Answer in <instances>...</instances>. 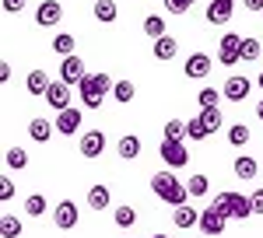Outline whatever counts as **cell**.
I'll return each mask as SVG.
<instances>
[{"label":"cell","instance_id":"27","mask_svg":"<svg viewBox=\"0 0 263 238\" xmlns=\"http://www.w3.org/2000/svg\"><path fill=\"white\" fill-rule=\"evenodd\" d=\"M49 210V203H46V196H39V193H32V196L25 200V214H32V217H42Z\"/></svg>","mask_w":263,"mask_h":238},{"label":"cell","instance_id":"22","mask_svg":"<svg viewBox=\"0 0 263 238\" xmlns=\"http://www.w3.org/2000/svg\"><path fill=\"white\" fill-rule=\"evenodd\" d=\"M49 84H53V81L46 77L42 70H32V74H28V81H25L28 95H46V91H49Z\"/></svg>","mask_w":263,"mask_h":238},{"label":"cell","instance_id":"10","mask_svg":"<svg viewBox=\"0 0 263 238\" xmlns=\"http://www.w3.org/2000/svg\"><path fill=\"white\" fill-rule=\"evenodd\" d=\"M81 109H70V105H67V109H60V112H57V133H63V137H70V133H78V130H81Z\"/></svg>","mask_w":263,"mask_h":238},{"label":"cell","instance_id":"3","mask_svg":"<svg viewBox=\"0 0 263 238\" xmlns=\"http://www.w3.org/2000/svg\"><path fill=\"white\" fill-rule=\"evenodd\" d=\"M218 210H221L224 217H232V221H246V217H253V200L242 196V193H218V196L211 200Z\"/></svg>","mask_w":263,"mask_h":238},{"label":"cell","instance_id":"19","mask_svg":"<svg viewBox=\"0 0 263 238\" xmlns=\"http://www.w3.org/2000/svg\"><path fill=\"white\" fill-rule=\"evenodd\" d=\"M109 200H112L109 186H91V189H88V207H91V210H105Z\"/></svg>","mask_w":263,"mask_h":238},{"label":"cell","instance_id":"21","mask_svg":"<svg viewBox=\"0 0 263 238\" xmlns=\"http://www.w3.org/2000/svg\"><path fill=\"white\" fill-rule=\"evenodd\" d=\"M116 14H120L116 0H95V18H99L102 25H112V21H116Z\"/></svg>","mask_w":263,"mask_h":238},{"label":"cell","instance_id":"34","mask_svg":"<svg viewBox=\"0 0 263 238\" xmlns=\"http://www.w3.org/2000/svg\"><path fill=\"white\" fill-rule=\"evenodd\" d=\"M165 137L168 140H186V123H182V119H168V123H165Z\"/></svg>","mask_w":263,"mask_h":238},{"label":"cell","instance_id":"18","mask_svg":"<svg viewBox=\"0 0 263 238\" xmlns=\"http://www.w3.org/2000/svg\"><path fill=\"white\" fill-rule=\"evenodd\" d=\"M116 151H120L123 161H134L137 154H141V137H134V133H126V137H120V144H116Z\"/></svg>","mask_w":263,"mask_h":238},{"label":"cell","instance_id":"1","mask_svg":"<svg viewBox=\"0 0 263 238\" xmlns=\"http://www.w3.org/2000/svg\"><path fill=\"white\" fill-rule=\"evenodd\" d=\"M151 189H155V196L165 200L168 207H179V203H186V196H190V186H182L179 179H176V168L155 172V179H151Z\"/></svg>","mask_w":263,"mask_h":238},{"label":"cell","instance_id":"20","mask_svg":"<svg viewBox=\"0 0 263 238\" xmlns=\"http://www.w3.org/2000/svg\"><path fill=\"white\" fill-rule=\"evenodd\" d=\"M176 53H179V42L172 39V35L155 39V56H158V60H176Z\"/></svg>","mask_w":263,"mask_h":238},{"label":"cell","instance_id":"33","mask_svg":"<svg viewBox=\"0 0 263 238\" xmlns=\"http://www.w3.org/2000/svg\"><path fill=\"white\" fill-rule=\"evenodd\" d=\"M221 98H224V91H218V88H203L200 95H197V102H200V109H211V105H218Z\"/></svg>","mask_w":263,"mask_h":238},{"label":"cell","instance_id":"24","mask_svg":"<svg viewBox=\"0 0 263 238\" xmlns=\"http://www.w3.org/2000/svg\"><path fill=\"white\" fill-rule=\"evenodd\" d=\"M207 137H211V130H207V123L200 116H193L186 123V140H207Z\"/></svg>","mask_w":263,"mask_h":238},{"label":"cell","instance_id":"2","mask_svg":"<svg viewBox=\"0 0 263 238\" xmlns=\"http://www.w3.org/2000/svg\"><path fill=\"white\" fill-rule=\"evenodd\" d=\"M112 88H116V81L109 74H84V81L78 84V95H81L84 109H99Z\"/></svg>","mask_w":263,"mask_h":238},{"label":"cell","instance_id":"47","mask_svg":"<svg viewBox=\"0 0 263 238\" xmlns=\"http://www.w3.org/2000/svg\"><path fill=\"white\" fill-rule=\"evenodd\" d=\"M126 238H130V235H126Z\"/></svg>","mask_w":263,"mask_h":238},{"label":"cell","instance_id":"36","mask_svg":"<svg viewBox=\"0 0 263 238\" xmlns=\"http://www.w3.org/2000/svg\"><path fill=\"white\" fill-rule=\"evenodd\" d=\"M4 161H7V168H25V165H28V154H25L21 147H11V151L4 154Z\"/></svg>","mask_w":263,"mask_h":238},{"label":"cell","instance_id":"4","mask_svg":"<svg viewBox=\"0 0 263 238\" xmlns=\"http://www.w3.org/2000/svg\"><path fill=\"white\" fill-rule=\"evenodd\" d=\"M239 60H242V39L235 32H224L221 42H218V63L221 67H235Z\"/></svg>","mask_w":263,"mask_h":238},{"label":"cell","instance_id":"35","mask_svg":"<svg viewBox=\"0 0 263 238\" xmlns=\"http://www.w3.org/2000/svg\"><path fill=\"white\" fill-rule=\"evenodd\" d=\"M134 221H137V210H134V207H126V203L116 207V224H120V228H134Z\"/></svg>","mask_w":263,"mask_h":238},{"label":"cell","instance_id":"7","mask_svg":"<svg viewBox=\"0 0 263 238\" xmlns=\"http://www.w3.org/2000/svg\"><path fill=\"white\" fill-rule=\"evenodd\" d=\"M224 224H228V217H224L221 210H218V207L211 203L207 210H200V224H197V228H200L203 235L211 238V235H221V231H224Z\"/></svg>","mask_w":263,"mask_h":238},{"label":"cell","instance_id":"12","mask_svg":"<svg viewBox=\"0 0 263 238\" xmlns=\"http://www.w3.org/2000/svg\"><path fill=\"white\" fill-rule=\"evenodd\" d=\"M42 98H46L53 109H57V112H60V109H67V105H70V84H67V81H53V84H49V91H46Z\"/></svg>","mask_w":263,"mask_h":238},{"label":"cell","instance_id":"11","mask_svg":"<svg viewBox=\"0 0 263 238\" xmlns=\"http://www.w3.org/2000/svg\"><path fill=\"white\" fill-rule=\"evenodd\" d=\"M221 91H224V98H228V102H242L246 95L253 91V81L242 77V74H232V77L224 81V88H221Z\"/></svg>","mask_w":263,"mask_h":238},{"label":"cell","instance_id":"31","mask_svg":"<svg viewBox=\"0 0 263 238\" xmlns=\"http://www.w3.org/2000/svg\"><path fill=\"white\" fill-rule=\"evenodd\" d=\"M260 56H263V42L246 35V39H242V60H249V63H253V60H260Z\"/></svg>","mask_w":263,"mask_h":238},{"label":"cell","instance_id":"44","mask_svg":"<svg viewBox=\"0 0 263 238\" xmlns=\"http://www.w3.org/2000/svg\"><path fill=\"white\" fill-rule=\"evenodd\" d=\"M256 116H260V123H263V98L256 102Z\"/></svg>","mask_w":263,"mask_h":238},{"label":"cell","instance_id":"5","mask_svg":"<svg viewBox=\"0 0 263 238\" xmlns=\"http://www.w3.org/2000/svg\"><path fill=\"white\" fill-rule=\"evenodd\" d=\"M158 154L165 158V165H168V168H182V165L190 161V151H186V144H182V140H168V137L162 140Z\"/></svg>","mask_w":263,"mask_h":238},{"label":"cell","instance_id":"16","mask_svg":"<svg viewBox=\"0 0 263 238\" xmlns=\"http://www.w3.org/2000/svg\"><path fill=\"white\" fill-rule=\"evenodd\" d=\"M211 74V56L207 53H193V56L186 60V77H193V81H200Z\"/></svg>","mask_w":263,"mask_h":238},{"label":"cell","instance_id":"25","mask_svg":"<svg viewBox=\"0 0 263 238\" xmlns=\"http://www.w3.org/2000/svg\"><path fill=\"white\" fill-rule=\"evenodd\" d=\"M200 119L207 123V130H211V133L224 126V116H221V109H218V105H211V109H200Z\"/></svg>","mask_w":263,"mask_h":238},{"label":"cell","instance_id":"17","mask_svg":"<svg viewBox=\"0 0 263 238\" xmlns=\"http://www.w3.org/2000/svg\"><path fill=\"white\" fill-rule=\"evenodd\" d=\"M53 130H57V123H49V119H42V116H35L28 123V137L35 140V144H46V140L53 137Z\"/></svg>","mask_w":263,"mask_h":238},{"label":"cell","instance_id":"28","mask_svg":"<svg viewBox=\"0 0 263 238\" xmlns=\"http://www.w3.org/2000/svg\"><path fill=\"white\" fill-rule=\"evenodd\" d=\"M228 144H232V147H246V144H249V126H246V123H235V126L228 130Z\"/></svg>","mask_w":263,"mask_h":238},{"label":"cell","instance_id":"45","mask_svg":"<svg viewBox=\"0 0 263 238\" xmlns=\"http://www.w3.org/2000/svg\"><path fill=\"white\" fill-rule=\"evenodd\" d=\"M256 84H260V88H263V74H260V77H256Z\"/></svg>","mask_w":263,"mask_h":238},{"label":"cell","instance_id":"29","mask_svg":"<svg viewBox=\"0 0 263 238\" xmlns=\"http://www.w3.org/2000/svg\"><path fill=\"white\" fill-rule=\"evenodd\" d=\"M144 32H147L151 39H162V35H165V18H158V14H147V18H144Z\"/></svg>","mask_w":263,"mask_h":238},{"label":"cell","instance_id":"38","mask_svg":"<svg viewBox=\"0 0 263 238\" xmlns=\"http://www.w3.org/2000/svg\"><path fill=\"white\" fill-rule=\"evenodd\" d=\"M162 4H165V11H168V14H179V18L193 7V0H162Z\"/></svg>","mask_w":263,"mask_h":238},{"label":"cell","instance_id":"15","mask_svg":"<svg viewBox=\"0 0 263 238\" xmlns=\"http://www.w3.org/2000/svg\"><path fill=\"white\" fill-rule=\"evenodd\" d=\"M232 11H235V0H211L207 4V21L211 25H224L232 18Z\"/></svg>","mask_w":263,"mask_h":238},{"label":"cell","instance_id":"6","mask_svg":"<svg viewBox=\"0 0 263 238\" xmlns=\"http://www.w3.org/2000/svg\"><path fill=\"white\" fill-rule=\"evenodd\" d=\"M60 18H63L60 0H42L39 7H35V25L39 28H53V25H60Z\"/></svg>","mask_w":263,"mask_h":238},{"label":"cell","instance_id":"32","mask_svg":"<svg viewBox=\"0 0 263 238\" xmlns=\"http://www.w3.org/2000/svg\"><path fill=\"white\" fill-rule=\"evenodd\" d=\"M74 46H78V42H74V35H70V32H60V35L53 39V49H57L60 56H70V53H74Z\"/></svg>","mask_w":263,"mask_h":238},{"label":"cell","instance_id":"39","mask_svg":"<svg viewBox=\"0 0 263 238\" xmlns=\"http://www.w3.org/2000/svg\"><path fill=\"white\" fill-rule=\"evenodd\" d=\"M11 196H14V182H11V179H0V200L7 203Z\"/></svg>","mask_w":263,"mask_h":238},{"label":"cell","instance_id":"13","mask_svg":"<svg viewBox=\"0 0 263 238\" xmlns=\"http://www.w3.org/2000/svg\"><path fill=\"white\" fill-rule=\"evenodd\" d=\"M102 151H105V133L102 130H88L81 137V154L84 158H102Z\"/></svg>","mask_w":263,"mask_h":238},{"label":"cell","instance_id":"37","mask_svg":"<svg viewBox=\"0 0 263 238\" xmlns=\"http://www.w3.org/2000/svg\"><path fill=\"white\" fill-rule=\"evenodd\" d=\"M190 196H207V189H211V182H207V175H193L190 182Z\"/></svg>","mask_w":263,"mask_h":238},{"label":"cell","instance_id":"14","mask_svg":"<svg viewBox=\"0 0 263 238\" xmlns=\"http://www.w3.org/2000/svg\"><path fill=\"white\" fill-rule=\"evenodd\" d=\"M172 224H176L179 231H186V228H197V224H200V210H193L190 203H179V207L172 210Z\"/></svg>","mask_w":263,"mask_h":238},{"label":"cell","instance_id":"8","mask_svg":"<svg viewBox=\"0 0 263 238\" xmlns=\"http://www.w3.org/2000/svg\"><path fill=\"white\" fill-rule=\"evenodd\" d=\"M60 81H67L70 88H78V84L84 81V60L74 56V53H70V56H63V63H60Z\"/></svg>","mask_w":263,"mask_h":238},{"label":"cell","instance_id":"43","mask_svg":"<svg viewBox=\"0 0 263 238\" xmlns=\"http://www.w3.org/2000/svg\"><path fill=\"white\" fill-rule=\"evenodd\" d=\"M0 81H4V84L11 81V63H0Z\"/></svg>","mask_w":263,"mask_h":238},{"label":"cell","instance_id":"42","mask_svg":"<svg viewBox=\"0 0 263 238\" xmlns=\"http://www.w3.org/2000/svg\"><path fill=\"white\" fill-rule=\"evenodd\" d=\"M242 7H246V11H253V14H260V11H263V0H242Z\"/></svg>","mask_w":263,"mask_h":238},{"label":"cell","instance_id":"26","mask_svg":"<svg viewBox=\"0 0 263 238\" xmlns=\"http://www.w3.org/2000/svg\"><path fill=\"white\" fill-rule=\"evenodd\" d=\"M21 235V221L14 214H4L0 217V238H18Z\"/></svg>","mask_w":263,"mask_h":238},{"label":"cell","instance_id":"41","mask_svg":"<svg viewBox=\"0 0 263 238\" xmlns=\"http://www.w3.org/2000/svg\"><path fill=\"white\" fill-rule=\"evenodd\" d=\"M249 200H253V214H263V189H256Z\"/></svg>","mask_w":263,"mask_h":238},{"label":"cell","instance_id":"40","mask_svg":"<svg viewBox=\"0 0 263 238\" xmlns=\"http://www.w3.org/2000/svg\"><path fill=\"white\" fill-rule=\"evenodd\" d=\"M25 4H28V0H4V11H7V14H18V11H25Z\"/></svg>","mask_w":263,"mask_h":238},{"label":"cell","instance_id":"46","mask_svg":"<svg viewBox=\"0 0 263 238\" xmlns=\"http://www.w3.org/2000/svg\"><path fill=\"white\" fill-rule=\"evenodd\" d=\"M151 238H168V235H151Z\"/></svg>","mask_w":263,"mask_h":238},{"label":"cell","instance_id":"9","mask_svg":"<svg viewBox=\"0 0 263 238\" xmlns=\"http://www.w3.org/2000/svg\"><path fill=\"white\" fill-rule=\"evenodd\" d=\"M78 203L74 200H63V203H57V210H53V224L57 228H63V231H70L74 224H78Z\"/></svg>","mask_w":263,"mask_h":238},{"label":"cell","instance_id":"30","mask_svg":"<svg viewBox=\"0 0 263 238\" xmlns=\"http://www.w3.org/2000/svg\"><path fill=\"white\" fill-rule=\"evenodd\" d=\"M134 95H137V88H134L130 81H116V88H112V98L116 102L126 105V102H134Z\"/></svg>","mask_w":263,"mask_h":238},{"label":"cell","instance_id":"23","mask_svg":"<svg viewBox=\"0 0 263 238\" xmlns=\"http://www.w3.org/2000/svg\"><path fill=\"white\" fill-rule=\"evenodd\" d=\"M256 172H260L256 158H246V154L235 158V175H239V179H256Z\"/></svg>","mask_w":263,"mask_h":238}]
</instances>
